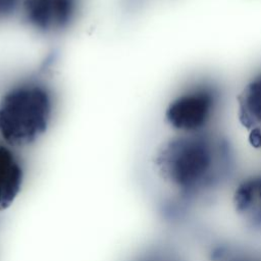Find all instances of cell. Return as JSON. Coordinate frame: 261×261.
<instances>
[{
	"label": "cell",
	"mask_w": 261,
	"mask_h": 261,
	"mask_svg": "<svg viewBox=\"0 0 261 261\" xmlns=\"http://www.w3.org/2000/svg\"><path fill=\"white\" fill-rule=\"evenodd\" d=\"M159 175L180 197L192 201L220 188L234 168L231 144L210 129L177 134L164 141L155 155Z\"/></svg>",
	"instance_id": "obj_1"
},
{
	"label": "cell",
	"mask_w": 261,
	"mask_h": 261,
	"mask_svg": "<svg viewBox=\"0 0 261 261\" xmlns=\"http://www.w3.org/2000/svg\"><path fill=\"white\" fill-rule=\"evenodd\" d=\"M251 142L255 147L261 148V127L251 129Z\"/></svg>",
	"instance_id": "obj_11"
},
{
	"label": "cell",
	"mask_w": 261,
	"mask_h": 261,
	"mask_svg": "<svg viewBox=\"0 0 261 261\" xmlns=\"http://www.w3.org/2000/svg\"><path fill=\"white\" fill-rule=\"evenodd\" d=\"M238 104L242 123L250 129L261 127V68L244 86Z\"/></svg>",
	"instance_id": "obj_7"
},
{
	"label": "cell",
	"mask_w": 261,
	"mask_h": 261,
	"mask_svg": "<svg viewBox=\"0 0 261 261\" xmlns=\"http://www.w3.org/2000/svg\"><path fill=\"white\" fill-rule=\"evenodd\" d=\"M58 94L43 72L19 76L0 92V140L21 151L40 143L51 130Z\"/></svg>",
	"instance_id": "obj_2"
},
{
	"label": "cell",
	"mask_w": 261,
	"mask_h": 261,
	"mask_svg": "<svg viewBox=\"0 0 261 261\" xmlns=\"http://www.w3.org/2000/svg\"><path fill=\"white\" fill-rule=\"evenodd\" d=\"M233 200L247 224L261 229V172L242 179L236 188Z\"/></svg>",
	"instance_id": "obj_6"
},
{
	"label": "cell",
	"mask_w": 261,
	"mask_h": 261,
	"mask_svg": "<svg viewBox=\"0 0 261 261\" xmlns=\"http://www.w3.org/2000/svg\"><path fill=\"white\" fill-rule=\"evenodd\" d=\"M25 176L20 151L0 140V212L8 209L17 199Z\"/></svg>",
	"instance_id": "obj_5"
},
{
	"label": "cell",
	"mask_w": 261,
	"mask_h": 261,
	"mask_svg": "<svg viewBox=\"0 0 261 261\" xmlns=\"http://www.w3.org/2000/svg\"><path fill=\"white\" fill-rule=\"evenodd\" d=\"M137 261H175V260L166 254L153 253V254L143 256L142 258L138 259Z\"/></svg>",
	"instance_id": "obj_10"
},
{
	"label": "cell",
	"mask_w": 261,
	"mask_h": 261,
	"mask_svg": "<svg viewBox=\"0 0 261 261\" xmlns=\"http://www.w3.org/2000/svg\"><path fill=\"white\" fill-rule=\"evenodd\" d=\"M84 10V0H22L18 17L41 37H59L74 28Z\"/></svg>",
	"instance_id": "obj_4"
},
{
	"label": "cell",
	"mask_w": 261,
	"mask_h": 261,
	"mask_svg": "<svg viewBox=\"0 0 261 261\" xmlns=\"http://www.w3.org/2000/svg\"><path fill=\"white\" fill-rule=\"evenodd\" d=\"M218 261H261V256L232 252H221L219 254Z\"/></svg>",
	"instance_id": "obj_9"
},
{
	"label": "cell",
	"mask_w": 261,
	"mask_h": 261,
	"mask_svg": "<svg viewBox=\"0 0 261 261\" xmlns=\"http://www.w3.org/2000/svg\"><path fill=\"white\" fill-rule=\"evenodd\" d=\"M22 0H0V22L18 15Z\"/></svg>",
	"instance_id": "obj_8"
},
{
	"label": "cell",
	"mask_w": 261,
	"mask_h": 261,
	"mask_svg": "<svg viewBox=\"0 0 261 261\" xmlns=\"http://www.w3.org/2000/svg\"><path fill=\"white\" fill-rule=\"evenodd\" d=\"M223 90L212 77H198L181 87L164 108L166 124L177 134L211 128L221 110Z\"/></svg>",
	"instance_id": "obj_3"
}]
</instances>
